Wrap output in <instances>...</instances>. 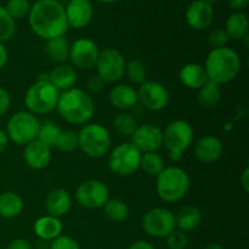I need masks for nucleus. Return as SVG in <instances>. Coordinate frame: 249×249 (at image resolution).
I'll list each match as a JSON object with an SVG mask.
<instances>
[{
	"mask_svg": "<svg viewBox=\"0 0 249 249\" xmlns=\"http://www.w3.org/2000/svg\"><path fill=\"white\" fill-rule=\"evenodd\" d=\"M31 29L44 40L65 36L68 29L65 7L57 0H38L28 14Z\"/></svg>",
	"mask_w": 249,
	"mask_h": 249,
	"instance_id": "1",
	"label": "nucleus"
},
{
	"mask_svg": "<svg viewBox=\"0 0 249 249\" xmlns=\"http://www.w3.org/2000/svg\"><path fill=\"white\" fill-rule=\"evenodd\" d=\"M56 109L61 118L67 123L84 125L94 116L95 105L88 92L74 87L60 92Z\"/></svg>",
	"mask_w": 249,
	"mask_h": 249,
	"instance_id": "2",
	"label": "nucleus"
},
{
	"mask_svg": "<svg viewBox=\"0 0 249 249\" xmlns=\"http://www.w3.org/2000/svg\"><path fill=\"white\" fill-rule=\"evenodd\" d=\"M203 66L208 79L215 84L223 85L232 82L240 74L241 58L233 49L224 46L212 49Z\"/></svg>",
	"mask_w": 249,
	"mask_h": 249,
	"instance_id": "3",
	"label": "nucleus"
},
{
	"mask_svg": "<svg viewBox=\"0 0 249 249\" xmlns=\"http://www.w3.org/2000/svg\"><path fill=\"white\" fill-rule=\"evenodd\" d=\"M156 178L158 197L168 203H174L184 198L191 186L189 174L175 165L165 167Z\"/></svg>",
	"mask_w": 249,
	"mask_h": 249,
	"instance_id": "4",
	"label": "nucleus"
},
{
	"mask_svg": "<svg viewBox=\"0 0 249 249\" xmlns=\"http://www.w3.org/2000/svg\"><path fill=\"white\" fill-rule=\"evenodd\" d=\"M79 148L90 158H102L111 150V134L99 123H87L78 133Z\"/></svg>",
	"mask_w": 249,
	"mask_h": 249,
	"instance_id": "5",
	"label": "nucleus"
},
{
	"mask_svg": "<svg viewBox=\"0 0 249 249\" xmlns=\"http://www.w3.org/2000/svg\"><path fill=\"white\" fill-rule=\"evenodd\" d=\"M60 91L46 80H36L24 94V105L33 114H48L56 109Z\"/></svg>",
	"mask_w": 249,
	"mask_h": 249,
	"instance_id": "6",
	"label": "nucleus"
},
{
	"mask_svg": "<svg viewBox=\"0 0 249 249\" xmlns=\"http://www.w3.org/2000/svg\"><path fill=\"white\" fill-rule=\"evenodd\" d=\"M194 140V129L187 121H173L163 130V145L167 148L173 162H179L182 155L191 146Z\"/></svg>",
	"mask_w": 249,
	"mask_h": 249,
	"instance_id": "7",
	"label": "nucleus"
},
{
	"mask_svg": "<svg viewBox=\"0 0 249 249\" xmlns=\"http://www.w3.org/2000/svg\"><path fill=\"white\" fill-rule=\"evenodd\" d=\"M39 128L40 122L36 114L28 111H19L10 117L5 133L14 143L26 146L38 139Z\"/></svg>",
	"mask_w": 249,
	"mask_h": 249,
	"instance_id": "8",
	"label": "nucleus"
},
{
	"mask_svg": "<svg viewBox=\"0 0 249 249\" xmlns=\"http://www.w3.org/2000/svg\"><path fill=\"white\" fill-rule=\"evenodd\" d=\"M142 153L131 142H123L116 146L108 155L109 170L118 177H129L140 169Z\"/></svg>",
	"mask_w": 249,
	"mask_h": 249,
	"instance_id": "9",
	"label": "nucleus"
},
{
	"mask_svg": "<svg viewBox=\"0 0 249 249\" xmlns=\"http://www.w3.org/2000/svg\"><path fill=\"white\" fill-rule=\"evenodd\" d=\"M125 60L121 51L113 48H107L100 51L97 57L96 75L105 83H116L124 75L125 71Z\"/></svg>",
	"mask_w": 249,
	"mask_h": 249,
	"instance_id": "10",
	"label": "nucleus"
},
{
	"mask_svg": "<svg viewBox=\"0 0 249 249\" xmlns=\"http://www.w3.org/2000/svg\"><path fill=\"white\" fill-rule=\"evenodd\" d=\"M143 231L155 238L167 237L177 229L175 214L167 208H153L146 212L141 221Z\"/></svg>",
	"mask_w": 249,
	"mask_h": 249,
	"instance_id": "11",
	"label": "nucleus"
},
{
	"mask_svg": "<svg viewBox=\"0 0 249 249\" xmlns=\"http://www.w3.org/2000/svg\"><path fill=\"white\" fill-rule=\"evenodd\" d=\"M74 196L79 206L88 209H99L108 201L109 190L101 180L89 179L77 187Z\"/></svg>",
	"mask_w": 249,
	"mask_h": 249,
	"instance_id": "12",
	"label": "nucleus"
},
{
	"mask_svg": "<svg viewBox=\"0 0 249 249\" xmlns=\"http://www.w3.org/2000/svg\"><path fill=\"white\" fill-rule=\"evenodd\" d=\"M138 104L152 112L164 109L170 101V94L167 88L158 82H145L136 90Z\"/></svg>",
	"mask_w": 249,
	"mask_h": 249,
	"instance_id": "13",
	"label": "nucleus"
},
{
	"mask_svg": "<svg viewBox=\"0 0 249 249\" xmlns=\"http://www.w3.org/2000/svg\"><path fill=\"white\" fill-rule=\"evenodd\" d=\"M99 53V46L94 40L89 38H80L71 45L68 60L75 70L78 68V70L89 71L96 65Z\"/></svg>",
	"mask_w": 249,
	"mask_h": 249,
	"instance_id": "14",
	"label": "nucleus"
},
{
	"mask_svg": "<svg viewBox=\"0 0 249 249\" xmlns=\"http://www.w3.org/2000/svg\"><path fill=\"white\" fill-rule=\"evenodd\" d=\"M131 143L141 153L157 152L163 145V130L156 124H142L131 135Z\"/></svg>",
	"mask_w": 249,
	"mask_h": 249,
	"instance_id": "15",
	"label": "nucleus"
},
{
	"mask_svg": "<svg viewBox=\"0 0 249 249\" xmlns=\"http://www.w3.org/2000/svg\"><path fill=\"white\" fill-rule=\"evenodd\" d=\"M186 23L196 31H204L213 23L214 10L213 6L202 0H194L187 6L185 12Z\"/></svg>",
	"mask_w": 249,
	"mask_h": 249,
	"instance_id": "16",
	"label": "nucleus"
},
{
	"mask_svg": "<svg viewBox=\"0 0 249 249\" xmlns=\"http://www.w3.org/2000/svg\"><path fill=\"white\" fill-rule=\"evenodd\" d=\"M68 27L80 29L91 22L94 9L90 0H71L65 7Z\"/></svg>",
	"mask_w": 249,
	"mask_h": 249,
	"instance_id": "17",
	"label": "nucleus"
},
{
	"mask_svg": "<svg viewBox=\"0 0 249 249\" xmlns=\"http://www.w3.org/2000/svg\"><path fill=\"white\" fill-rule=\"evenodd\" d=\"M23 160L27 167L31 169H45L51 162V148L36 139L24 146Z\"/></svg>",
	"mask_w": 249,
	"mask_h": 249,
	"instance_id": "18",
	"label": "nucleus"
},
{
	"mask_svg": "<svg viewBox=\"0 0 249 249\" xmlns=\"http://www.w3.org/2000/svg\"><path fill=\"white\" fill-rule=\"evenodd\" d=\"M195 157L204 164L216 162L223 155V142L213 135L202 136L195 145Z\"/></svg>",
	"mask_w": 249,
	"mask_h": 249,
	"instance_id": "19",
	"label": "nucleus"
},
{
	"mask_svg": "<svg viewBox=\"0 0 249 249\" xmlns=\"http://www.w3.org/2000/svg\"><path fill=\"white\" fill-rule=\"evenodd\" d=\"M72 207V198L67 190H51L45 198V209L49 215L55 218H62L67 215Z\"/></svg>",
	"mask_w": 249,
	"mask_h": 249,
	"instance_id": "20",
	"label": "nucleus"
},
{
	"mask_svg": "<svg viewBox=\"0 0 249 249\" xmlns=\"http://www.w3.org/2000/svg\"><path fill=\"white\" fill-rule=\"evenodd\" d=\"M108 99L114 108L122 112H128L138 105V92L130 85L118 84L112 88Z\"/></svg>",
	"mask_w": 249,
	"mask_h": 249,
	"instance_id": "21",
	"label": "nucleus"
},
{
	"mask_svg": "<svg viewBox=\"0 0 249 249\" xmlns=\"http://www.w3.org/2000/svg\"><path fill=\"white\" fill-rule=\"evenodd\" d=\"M48 75L49 82L60 92L74 88L75 83L78 80L77 70L72 65H68V63L57 65Z\"/></svg>",
	"mask_w": 249,
	"mask_h": 249,
	"instance_id": "22",
	"label": "nucleus"
},
{
	"mask_svg": "<svg viewBox=\"0 0 249 249\" xmlns=\"http://www.w3.org/2000/svg\"><path fill=\"white\" fill-rule=\"evenodd\" d=\"M179 78L185 88L191 90H198L208 82L206 68L203 65L196 62L186 63L180 70Z\"/></svg>",
	"mask_w": 249,
	"mask_h": 249,
	"instance_id": "23",
	"label": "nucleus"
},
{
	"mask_svg": "<svg viewBox=\"0 0 249 249\" xmlns=\"http://www.w3.org/2000/svg\"><path fill=\"white\" fill-rule=\"evenodd\" d=\"M33 230L36 237L40 240L53 241L62 233L63 225L58 218L46 214L36 219L33 225Z\"/></svg>",
	"mask_w": 249,
	"mask_h": 249,
	"instance_id": "24",
	"label": "nucleus"
},
{
	"mask_svg": "<svg viewBox=\"0 0 249 249\" xmlns=\"http://www.w3.org/2000/svg\"><path fill=\"white\" fill-rule=\"evenodd\" d=\"M202 220V214L197 207L185 206L175 215V225L182 232H190L198 228Z\"/></svg>",
	"mask_w": 249,
	"mask_h": 249,
	"instance_id": "25",
	"label": "nucleus"
},
{
	"mask_svg": "<svg viewBox=\"0 0 249 249\" xmlns=\"http://www.w3.org/2000/svg\"><path fill=\"white\" fill-rule=\"evenodd\" d=\"M226 34L229 39L241 40L248 36V16L242 11H235L226 18L225 22Z\"/></svg>",
	"mask_w": 249,
	"mask_h": 249,
	"instance_id": "26",
	"label": "nucleus"
},
{
	"mask_svg": "<svg viewBox=\"0 0 249 249\" xmlns=\"http://www.w3.org/2000/svg\"><path fill=\"white\" fill-rule=\"evenodd\" d=\"M23 207V199L16 192L5 191L0 194V216L1 218H17L18 215H21Z\"/></svg>",
	"mask_w": 249,
	"mask_h": 249,
	"instance_id": "27",
	"label": "nucleus"
},
{
	"mask_svg": "<svg viewBox=\"0 0 249 249\" xmlns=\"http://www.w3.org/2000/svg\"><path fill=\"white\" fill-rule=\"evenodd\" d=\"M70 48L71 45L67 39L65 38V36L46 40V53H48L51 61L58 63V65L66 63V61L68 60Z\"/></svg>",
	"mask_w": 249,
	"mask_h": 249,
	"instance_id": "28",
	"label": "nucleus"
},
{
	"mask_svg": "<svg viewBox=\"0 0 249 249\" xmlns=\"http://www.w3.org/2000/svg\"><path fill=\"white\" fill-rule=\"evenodd\" d=\"M198 94H197V100H198V104L201 105L204 108H214V107L218 106V104L220 102L221 99V88L220 85L215 84V83L208 82L203 85L202 88H199Z\"/></svg>",
	"mask_w": 249,
	"mask_h": 249,
	"instance_id": "29",
	"label": "nucleus"
},
{
	"mask_svg": "<svg viewBox=\"0 0 249 249\" xmlns=\"http://www.w3.org/2000/svg\"><path fill=\"white\" fill-rule=\"evenodd\" d=\"M102 208L106 218L113 223H124L129 216L128 206L119 198H108Z\"/></svg>",
	"mask_w": 249,
	"mask_h": 249,
	"instance_id": "30",
	"label": "nucleus"
},
{
	"mask_svg": "<svg viewBox=\"0 0 249 249\" xmlns=\"http://www.w3.org/2000/svg\"><path fill=\"white\" fill-rule=\"evenodd\" d=\"M62 131V129L57 124L53 123V121H45L40 123L38 140L45 143L46 146H49L53 150V148H56V146H57Z\"/></svg>",
	"mask_w": 249,
	"mask_h": 249,
	"instance_id": "31",
	"label": "nucleus"
},
{
	"mask_svg": "<svg viewBox=\"0 0 249 249\" xmlns=\"http://www.w3.org/2000/svg\"><path fill=\"white\" fill-rule=\"evenodd\" d=\"M140 168L150 177H157L165 168V162L157 152H148L141 155Z\"/></svg>",
	"mask_w": 249,
	"mask_h": 249,
	"instance_id": "32",
	"label": "nucleus"
},
{
	"mask_svg": "<svg viewBox=\"0 0 249 249\" xmlns=\"http://www.w3.org/2000/svg\"><path fill=\"white\" fill-rule=\"evenodd\" d=\"M138 126V122L129 112H121L113 119L114 130L123 136H131Z\"/></svg>",
	"mask_w": 249,
	"mask_h": 249,
	"instance_id": "33",
	"label": "nucleus"
},
{
	"mask_svg": "<svg viewBox=\"0 0 249 249\" xmlns=\"http://www.w3.org/2000/svg\"><path fill=\"white\" fill-rule=\"evenodd\" d=\"M124 74H126L128 79L134 84L141 85L147 82V68L140 60H131L126 62Z\"/></svg>",
	"mask_w": 249,
	"mask_h": 249,
	"instance_id": "34",
	"label": "nucleus"
},
{
	"mask_svg": "<svg viewBox=\"0 0 249 249\" xmlns=\"http://www.w3.org/2000/svg\"><path fill=\"white\" fill-rule=\"evenodd\" d=\"M16 32L15 19L7 14L4 6H0V43L9 41Z\"/></svg>",
	"mask_w": 249,
	"mask_h": 249,
	"instance_id": "35",
	"label": "nucleus"
},
{
	"mask_svg": "<svg viewBox=\"0 0 249 249\" xmlns=\"http://www.w3.org/2000/svg\"><path fill=\"white\" fill-rule=\"evenodd\" d=\"M31 6L29 0H7L6 6L4 7L7 14L16 21V19H22L28 16Z\"/></svg>",
	"mask_w": 249,
	"mask_h": 249,
	"instance_id": "36",
	"label": "nucleus"
},
{
	"mask_svg": "<svg viewBox=\"0 0 249 249\" xmlns=\"http://www.w3.org/2000/svg\"><path fill=\"white\" fill-rule=\"evenodd\" d=\"M57 150L65 153L74 152L77 148H79V142H78V133L73 130H63L61 134V138L58 140Z\"/></svg>",
	"mask_w": 249,
	"mask_h": 249,
	"instance_id": "37",
	"label": "nucleus"
},
{
	"mask_svg": "<svg viewBox=\"0 0 249 249\" xmlns=\"http://www.w3.org/2000/svg\"><path fill=\"white\" fill-rule=\"evenodd\" d=\"M167 247L169 249H185L189 245L186 233L175 229L167 236Z\"/></svg>",
	"mask_w": 249,
	"mask_h": 249,
	"instance_id": "38",
	"label": "nucleus"
},
{
	"mask_svg": "<svg viewBox=\"0 0 249 249\" xmlns=\"http://www.w3.org/2000/svg\"><path fill=\"white\" fill-rule=\"evenodd\" d=\"M207 41H208L209 46H212V49L224 48L228 44L229 36L224 28H214L209 32Z\"/></svg>",
	"mask_w": 249,
	"mask_h": 249,
	"instance_id": "39",
	"label": "nucleus"
},
{
	"mask_svg": "<svg viewBox=\"0 0 249 249\" xmlns=\"http://www.w3.org/2000/svg\"><path fill=\"white\" fill-rule=\"evenodd\" d=\"M49 249H80L79 243L71 236L60 235L51 241Z\"/></svg>",
	"mask_w": 249,
	"mask_h": 249,
	"instance_id": "40",
	"label": "nucleus"
},
{
	"mask_svg": "<svg viewBox=\"0 0 249 249\" xmlns=\"http://www.w3.org/2000/svg\"><path fill=\"white\" fill-rule=\"evenodd\" d=\"M10 105H11V97H10V94L7 92L6 89L0 87V117H2L7 111H9Z\"/></svg>",
	"mask_w": 249,
	"mask_h": 249,
	"instance_id": "41",
	"label": "nucleus"
},
{
	"mask_svg": "<svg viewBox=\"0 0 249 249\" xmlns=\"http://www.w3.org/2000/svg\"><path fill=\"white\" fill-rule=\"evenodd\" d=\"M6 249H32V245L26 238H15L10 241Z\"/></svg>",
	"mask_w": 249,
	"mask_h": 249,
	"instance_id": "42",
	"label": "nucleus"
},
{
	"mask_svg": "<svg viewBox=\"0 0 249 249\" xmlns=\"http://www.w3.org/2000/svg\"><path fill=\"white\" fill-rule=\"evenodd\" d=\"M105 83L102 82L101 79H100L97 75H95V77H92L91 79L89 80V83H88V87H89V89L91 90V91L96 92V91H100V90L104 88Z\"/></svg>",
	"mask_w": 249,
	"mask_h": 249,
	"instance_id": "43",
	"label": "nucleus"
},
{
	"mask_svg": "<svg viewBox=\"0 0 249 249\" xmlns=\"http://www.w3.org/2000/svg\"><path fill=\"white\" fill-rule=\"evenodd\" d=\"M229 7H231L235 11H241V10L246 9L248 5V0H226Z\"/></svg>",
	"mask_w": 249,
	"mask_h": 249,
	"instance_id": "44",
	"label": "nucleus"
},
{
	"mask_svg": "<svg viewBox=\"0 0 249 249\" xmlns=\"http://www.w3.org/2000/svg\"><path fill=\"white\" fill-rule=\"evenodd\" d=\"M128 249H156V248L152 243L147 242V241L139 240L131 243V245L128 247Z\"/></svg>",
	"mask_w": 249,
	"mask_h": 249,
	"instance_id": "45",
	"label": "nucleus"
},
{
	"mask_svg": "<svg viewBox=\"0 0 249 249\" xmlns=\"http://www.w3.org/2000/svg\"><path fill=\"white\" fill-rule=\"evenodd\" d=\"M240 182L243 191L249 192V168L248 167H246L245 169H243L242 174H241L240 177Z\"/></svg>",
	"mask_w": 249,
	"mask_h": 249,
	"instance_id": "46",
	"label": "nucleus"
},
{
	"mask_svg": "<svg viewBox=\"0 0 249 249\" xmlns=\"http://www.w3.org/2000/svg\"><path fill=\"white\" fill-rule=\"evenodd\" d=\"M7 58H9V53H7L6 48L2 43H0V71L5 67L7 62Z\"/></svg>",
	"mask_w": 249,
	"mask_h": 249,
	"instance_id": "47",
	"label": "nucleus"
},
{
	"mask_svg": "<svg viewBox=\"0 0 249 249\" xmlns=\"http://www.w3.org/2000/svg\"><path fill=\"white\" fill-rule=\"evenodd\" d=\"M7 143H9V138H7L5 130L0 129V155L6 150Z\"/></svg>",
	"mask_w": 249,
	"mask_h": 249,
	"instance_id": "48",
	"label": "nucleus"
},
{
	"mask_svg": "<svg viewBox=\"0 0 249 249\" xmlns=\"http://www.w3.org/2000/svg\"><path fill=\"white\" fill-rule=\"evenodd\" d=\"M204 249H224V247L221 245H219V243H209V245H207Z\"/></svg>",
	"mask_w": 249,
	"mask_h": 249,
	"instance_id": "49",
	"label": "nucleus"
},
{
	"mask_svg": "<svg viewBox=\"0 0 249 249\" xmlns=\"http://www.w3.org/2000/svg\"><path fill=\"white\" fill-rule=\"evenodd\" d=\"M100 2H104V4H113V2H117L118 0H97Z\"/></svg>",
	"mask_w": 249,
	"mask_h": 249,
	"instance_id": "50",
	"label": "nucleus"
},
{
	"mask_svg": "<svg viewBox=\"0 0 249 249\" xmlns=\"http://www.w3.org/2000/svg\"><path fill=\"white\" fill-rule=\"evenodd\" d=\"M202 1L207 2V4H209V5H213V4H215V2H218L219 0H202Z\"/></svg>",
	"mask_w": 249,
	"mask_h": 249,
	"instance_id": "51",
	"label": "nucleus"
}]
</instances>
